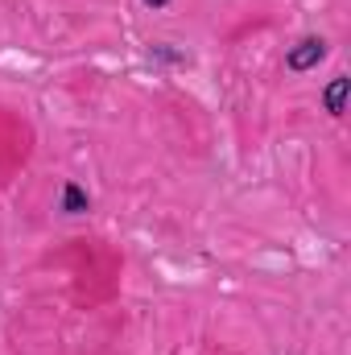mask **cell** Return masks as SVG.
<instances>
[{"label": "cell", "mask_w": 351, "mask_h": 355, "mask_svg": "<svg viewBox=\"0 0 351 355\" xmlns=\"http://www.w3.org/2000/svg\"><path fill=\"white\" fill-rule=\"evenodd\" d=\"M348 91H351V79L339 71V75H331L327 79V87L318 91V99H323V112L331 116V120H343V112H348Z\"/></svg>", "instance_id": "2"}, {"label": "cell", "mask_w": 351, "mask_h": 355, "mask_svg": "<svg viewBox=\"0 0 351 355\" xmlns=\"http://www.w3.org/2000/svg\"><path fill=\"white\" fill-rule=\"evenodd\" d=\"M153 58H162V62H178V67L186 62V54H178V50H170V42H157V46H153Z\"/></svg>", "instance_id": "4"}, {"label": "cell", "mask_w": 351, "mask_h": 355, "mask_svg": "<svg viewBox=\"0 0 351 355\" xmlns=\"http://www.w3.org/2000/svg\"><path fill=\"white\" fill-rule=\"evenodd\" d=\"M58 211L62 215H87L91 211L87 186H79L75 178H62V186H58Z\"/></svg>", "instance_id": "3"}, {"label": "cell", "mask_w": 351, "mask_h": 355, "mask_svg": "<svg viewBox=\"0 0 351 355\" xmlns=\"http://www.w3.org/2000/svg\"><path fill=\"white\" fill-rule=\"evenodd\" d=\"M331 54V42L327 37H318V33H306V37H298L289 50H285V71L289 75H310V71H318V62Z\"/></svg>", "instance_id": "1"}, {"label": "cell", "mask_w": 351, "mask_h": 355, "mask_svg": "<svg viewBox=\"0 0 351 355\" xmlns=\"http://www.w3.org/2000/svg\"><path fill=\"white\" fill-rule=\"evenodd\" d=\"M141 4H145V8H153V12H162V8H170L174 0H141Z\"/></svg>", "instance_id": "5"}]
</instances>
